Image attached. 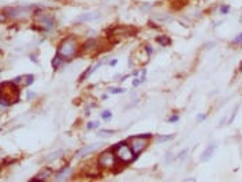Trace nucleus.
<instances>
[{
    "instance_id": "nucleus-5",
    "label": "nucleus",
    "mask_w": 242,
    "mask_h": 182,
    "mask_svg": "<svg viewBox=\"0 0 242 182\" xmlns=\"http://www.w3.org/2000/svg\"><path fill=\"white\" fill-rule=\"evenodd\" d=\"M0 96L4 98L10 105L19 101V89L14 82H6L0 84Z\"/></svg>"
},
{
    "instance_id": "nucleus-23",
    "label": "nucleus",
    "mask_w": 242,
    "mask_h": 182,
    "mask_svg": "<svg viewBox=\"0 0 242 182\" xmlns=\"http://www.w3.org/2000/svg\"><path fill=\"white\" fill-rule=\"evenodd\" d=\"M100 127V122L99 121H93V122H88V129H96Z\"/></svg>"
},
{
    "instance_id": "nucleus-8",
    "label": "nucleus",
    "mask_w": 242,
    "mask_h": 182,
    "mask_svg": "<svg viewBox=\"0 0 242 182\" xmlns=\"http://www.w3.org/2000/svg\"><path fill=\"white\" fill-rule=\"evenodd\" d=\"M136 33V29H132V27H116L112 31H110V38H112V40L115 41H122L125 40V38L130 37L132 34Z\"/></svg>"
},
{
    "instance_id": "nucleus-28",
    "label": "nucleus",
    "mask_w": 242,
    "mask_h": 182,
    "mask_svg": "<svg viewBox=\"0 0 242 182\" xmlns=\"http://www.w3.org/2000/svg\"><path fill=\"white\" fill-rule=\"evenodd\" d=\"M6 19H8V18H7V15H6V12H4V11H3V12L0 11V23L4 22Z\"/></svg>"
},
{
    "instance_id": "nucleus-3",
    "label": "nucleus",
    "mask_w": 242,
    "mask_h": 182,
    "mask_svg": "<svg viewBox=\"0 0 242 182\" xmlns=\"http://www.w3.org/2000/svg\"><path fill=\"white\" fill-rule=\"evenodd\" d=\"M112 151H114V154H115V156L118 158L119 163L129 164L137 159V155L134 154V151L132 149V147H130V144L127 142L118 143V144L114 147Z\"/></svg>"
},
{
    "instance_id": "nucleus-11",
    "label": "nucleus",
    "mask_w": 242,
    "mask_h": 182,
    "mask_svg": "<svg viewBox=\"0 0 242 182\" xmlns=\"http://www.w3.org/2000/svg\"><path fill=\"white\" fill-rule=\"evenodd\" d=\"M215 148H216V144H214V143H212V144H209L205 148V151L203 152V155H201V160H203V162H208V160L212 158V155H214Z\"/></svg>"
},
{
    "instance_id": "nucleus-27",
    "label": "nucleus",
    "mask_w": 242,
    "mask_h": 182,
    "mask_svg": "<svg viewBox=\"0 0 242 182\" xmlns=\"http://www.w3.org/2000/svg\"><path fill=\"white\" fill-rule=\"evenodd\" d=\"M233 44H242V33H240L234 40H233Z\"/></svg>"
},
{
    "instance_id": "nucleus-31",
    "label": "nucleus",
    "mask_w": 242,
    "mask_h": 182,
    "mask_svg": "<svg viewBox=\"0 0 242 182\" xmlns=\"http://www.w3.org/2000/svg\"><path fill=\"white\" fill-rule=\"evenodd\" d=\"M29 58H30L32 61H34V63H36V64H39V60H37V56H36V54H33V53H32L30 56H29Z\"/></svg>"
},
{
    "instance_id": "nucleus-10",
    "label": "nucleus",
    "mask_w": 242,
    "mask_h": 182,
    "mask_svg": "<svg viewBox=\"0 0 242 182\" xmlns=\"http://www.w3.org/2000/svg\"><path fill=\"white\" fill-rule=\"evenodd\" d=\"M103 145V143H93V144H89V145H86V147H84L82 149H80V151L77 152V156L78 158H82V156H86L88 154H92L93 151H95L96 148H100V147Z\"/></svg>"
},
{
    "instance_id": "nucleus-20",
    "label": "nucleus",
    "mask_w": 242,
    "mask_h": 182,
    "mask_svg": "<svg viewBox=\"0 0 242 182\" xmlns=\"http://www.w3.org/2000/svg\"><path fill=\"white\" fill-rule=\"evenodd\" d=\"M25 86H30V84H33L34 82V75H32V73H29V75L25 76Z\"/></svg>"
},
{
    "instance_id": "nucleus-33",
    "label": "nucleus",
    "mask_w": 242,
    "mask_h": 182,
    "mask_svg": "<svg viewBox=\"0 0 242 182\" xmlns=\"http://www.w3.org/2000/svg\"><path fill=\"white\" fill-rule=\"evenodd\" d=\"M100 133L101 135H114V133H115V131H104V129H103V131H100Z\"/></svg>"
},
{
    "instance_id": "nucleus-6",
    "label": "nucleus",
    "mask_w": 242,
    "mask_h": 182,
    "mask_svg": "<svg viewBox=\"0 0 242 182\" xmlns=\"http://www.w3.org/2000/svg\"><path fill=\"white\" fill-rule=\"evenodd\" d=\"M152 137V135H140V136H136V137H130V140L127 143L130 144L132 149L134 151V154L138 156L142 151L147 149L148 144H149V139Z\"/></svg>"
},
{
    "instance_id": "nucleus-14",
    "label": "nucleus",
    "mask_w": 242,
    "mask_h": 182,
    "mask_svg": "<svg viewBox=\"0 0 242 182\" xmlns=\"http://www.w3.org/2000/svg\"><path fill=\"white\" fill-rule=\"evenodd\" d=\"M65 63V60H63L62 57H60V56H55L54 58H52V68L55 69V71H56V69H59L60 67H62V64Z\"/></svg>"
},
{
    "instance_id": "nucleus-2",
    "label": "nucleus",
    "mask_w": 242,
    "mask_h": 182,
    "mask_svg": "<svg viewBox=\"0 0 242 182\" xmlns=\"http://www.w3.org/2000/svg\"><path fill=\"white\" fill-rule=\"evenodd\" d=\"M33 20H34L33 30L44 31V33H51L55 29V25H56V19L51 14H47L41 8H36L34 10Z\"/></svg>"
},
{
    "instance_id": "nucleus-35",
    "label": "nucleus",
    "mask_w": 242,
    "mask_h": 182,
    "mask_svg": "<svg viewBox=\"0 0 242 182\" xmlns=\"http://www.w3.org/2000/svg\"><path fill=\"white\" fill-rule=\"evenodd\" d=\"M140 83H141V79H134V80H133V86L134 87H137Z\"/></svg>"
},
{
    "instance_id": "nucleus-18",
    "label": "nucleus",
    "mask_w": 242,
    "mask_h": 182,
    "mask_svg": "<svg viewBox=\"0 0 242 182\" xmlns=\"http://www.w3.org/2000/svg\"><path fill=\"white\" fill-rule=\"evenodd\" d=\"M101 117H103L104 121H110L111 117H112V113H111V110H103L101 111Z\"/></svg>"
},
{
    "instance_id": "nucleus-32",
    "label": "nucleus",
    "mask_w": 242,
    "mask_h": 182,
    "mask_svg": "<svg viewBox=\"0 0 242 182\" xmlns=\"http://www.w3.org/2000/svg\"><path fill=\"white\" fill-rule=\"evenodd\" d=\"M34 96H36V93H33V91H28V99H33Z\"/></svg>"
},
{
    "instance_id": "nucleus-29",
    "label": "nucleus",
    "mask_w": 242,
    "mask_h": 182,
    "mask_svg": "<svg viewBox=\"0 0 242 182\" xmlns=\"http://www.w3.org/2000/svg\"><path fill=\"white\" fill-rule=\"evenodd\" d=\"M205 118H207V114H198V116H197V121L198 122H203Z\"/></svg>"
},
{
    "instance_id": "nucleus-9",
    "label": "nucleus",
    "mask_w": 242,
    "mask_h": 182,
    "mask_svg": "<svg viewBox=\"0 0 242 182\" xmlns=\"http://www.w3.org/2000/svg\"><path fill=\"white\" fill-rule=\"evenodd\" d=\"M101 14L99 11H89V12L81 14L77 18V23H89V22H95V20L100 19Z\"/></svg>"
},
{
    "instance_id": "nucleus-17",
    "label": "nucleus",
    "mask_w": 242,
    "mask_h": 182,
    "mask_svg": "<svg viewBox=\"0 0 242 182\" xmlns=\"http://www.w3.org/2000/svg\"><path fill=\"white\" fill-rule=\"evenodd\" d=\"M62 155H63V149H59V151H55V152H52L51 155H48V156H47L45 159H47V160H51V159H55V158L58 159V158L62 156Z\"/></svg>"
},
{
    "instance_id": "nucleus-26",
    "label": "nucleus",
    "mask_w": 242,
    "mask_h": 182,
    "mask_svg": "<svg viewBox=\"0 0 242 182\" xmlns=\"http://www.w3.org/2000/svg\"><path fill=\"white\" fill-rule=\"evenodd\" d=\"M238 109H240V106H237V107L234 109V111H233V114H231V117H230V120H229V122H227V124H231V122L234 121V117H235V114H237Z\"/></svg>"
},
{
    "instance_id": "nucleus-19",
    "label": "nucleus",
    "mask_w": 242,
    "mask_h": 182,
    "mask_svg": "<svg viewBox=\"0 0 242 182\" xmlns=\"http://www.w3.org/2000/svg\"><path fill=\"white\" fill-rule=\"evenodd\" d=\"M188 152H189V149H188V148H185V149H183V151H181L179 154L177 155V158H175V159H177V160H179V162H182V160L185 159V156H186V155H188Z\"/></svg>"
},
{
    "instance_id": "nucleus-30",
    "label": "nucleus",
    "mask_w": 242,
    "mask_h": 182,
    "mask_svg": "<svg viewBox=\"0 0 242 182\" xmlns=\"http://www.w3.org/2000/svg\"><path fill=\"white\" fill-rule=\"evenodd\" d=\"M123 89H111V94H121L123 93Z\"/></svg>"
},
{
    "instance_id": "nucleus-15",
    "label": "nucleus",
    "mask_w": 242,
    "mask_h": 182,
    "mask_svg": "<svg viewBox=\"0 0 242 182\" xmlns=\"http://www.w3.org/2000/svg\"><path fill=\"white\" fill-rule=\"evenodd\" d=\"M52 174V171L49 169H45L43 170L41 173H39L37 175H34V180H47V178H49V175Z\"/></svg>"
},
{
    "instance_id": "nucleus-22",
    "label": "nucleus",
    "mask_w": 242,
    "mask_h": 182,
    "mask_svg": "<svg viewBox=\"0 0 242 182\" xmlns=\"http://www.w3.org/2000/svg\"><path fill=\"white\" fill-rule=\"evenodd\" d=\"M90 73H92V67H89V68H88V69H86V71H85V72H84V73H82V75H81V78H80V82H82V80H85V78H86V76H89V75H90Z\"/></svg>"
},
{
    "instance_id": "nucleus-1",
    "label": "nucleus",
    "mask_w": 242,
    "mask_h": 182,
    "mask_svg": "<svg viewBox=\"0 0 242 182\" xmlns=\"http://www.w3.org/2000/svg\"><path fill=\"white\" fill-rule=\"evenodd\" d=\"M80 44L75 37H67L60 41L56 49V54L60 56L65 61H71L80 54Z\"/></svg>"
},
{
    "instance_id": "nucleus-36",
    "label": "nucleus",
    "mask_w": 242,
    "mask_h": 182,
    "mask_svg": "<svg viewBox=\"0 0 242 182\" xmlns=\"http://www.w3.org/2000/svg\"><path fill=\"white\" fill-rule=\"evenodd\" d=\"M138 73H140V72L136 69V71H133V73H132V75H133V76H138Z\"/></svg>"
},
{
    "instance_id": "nucleus-25",
    "label": "nucleus",
    "mask_w": 242,
    "mask_h": 182,
    "mask_svg": "<svg viewBox=\"0 0 242 182\" xmlns=\"http://www.w3.org/2000/svg\"><path fill=\"white\" fill-rule=\"evenodd\" d=\"M179 121V116H178V114H175V116H171L170 118L167 120V122H171V124H173V122H178Z\"/></svg>"
},
{
    "instance_id": "nucleus-24",
    "label": "nucleus",
    "mask_w": 242,
    "mask_h": 182,
    "mask_svg": "<svg viewBox=\"0 0 242 182\" xmlns=\"http://www.w3.org/2000/svg\"><path fill=\"white\" fill-rule=\"evenodd\" d=\"M142 48H144V51L147 52V53L149 54V56H151V54H153V48H152L151 45H148V44H147V45H144Z\"/></svg>"
},
{
    "instance_id": "nucleus-12",
    "label": "nucleus",
    "mask_w": 242,
    "mask_h": 182,
    "mask_svg": "<svg viewBox=\"0 0 242 182\" xmlns=\"http://www.w3.org/2000/svg\"><path fill=\"white\" fill-rule=\"evenodd\" d=\"M70 174H71V169H70L69 166H66L56 173V180H59V181L60 180H67V178L70 177Z\"/></svg>"
},
{
    "instance_id": "nucleus-13",
    "label": "nucleus",
    "mask_w": 242,
    "mask_h": 182,
    "mask_svg": "<svg viewBox=\"0 0 242 182\" xmlns=\"http://www.w3.org/2000/svg\"><path fill=\"white\" fill-rule=\"evenodd\" d=\"M155 41H156L159 45H162V46L171 45V40H170V37H167V36H157L156 38H155Z\"/></svg>"
},
{
    "instance_id": "nucleus-37",
    "label": "nucleus",
    "mask_w": 242,
    "mask_h": 182,
    "mask_svg": "<svg viewBox=\"0 0 242 182\" xmlns=\"http://www.w3.org/2000/svg\"><path fill=\"white\" fill-rule=\"evenodd\" d=\"M240 71H242V61H241V64H240Z\"/></svg>"
},
{
    "instance_id": "nucleus-4",
    "label": "nucleus",
    "mask_w": 242,
    "mask_h": 182,
    "mask_svg": "<svg viewBox=\"0 0 242 182\" xmlns=\"http://www.w3.org/2000/svg\"><path fill=\"white\" fill-rule=\"evenodd\" d=\"M97 166H99V170H103V171L115 170L116 166H118V158L115 156L114 151H111V149L103 151L100 155H99Z\"/></svg>"
},
{
    "instance_id": "nucleus-34",
    "label": "nucleus",
    "mask_w": 242,
    "mask_h": 182,
    "mask_svg": "<svg viewBox=\"0 0 242 182\" xmlns=\"http://www.w3.org/2000/svg\"><path fill=\"white\" fill-rule=\"evenodd\" d=\"M108 64H110L111 67H115L116 64H118V60H116V58H112V60H110V63H108Z\"/></svg>"
},
{
    "instance_id": "nucleus-16",
    "label": "nucleus",
    "mask_w": 242,
    "mask_h": 182,
    "mask_svg": "<svg viewBox=\"0 0 242 182\" xmlns=\"http://www.w3.org/2000/svg\"><path fill=\"white\" fill-rule=\"evenodd\" d=\"M174 139V135H163V136H157L156 142L157 143H164V142H170Z\"/></svg>"
},
{
    "instance_id": "nucleus-21",
    "label": "nucleus",
    "mask_w": 242,
    "mask_h": 182,
    "mask_svg": "<svg viewBox=\"0 0 242 182\" xmlns=\"http://www.w3.org/2000/svg\"><path fill=\"white\" fill-rule=\"evenodd\" d=\"M230 10H231V7L230 5H227V4H223V5H220V14H229L230 12Z\"/></svg>"
},
{
    "instance_id": "nucleus-7",
    "label": "nucleus",
    "mask_w": 242,
    "mask_h": 182,
    "mask_svg": "<svg viewBox=\"0 0 242 182\" xmlns=\"http://www.w3.org/2000/svg\"><path fill=\"white\" fill-rule=\"evenodd\" d=\"M101 49V41H99L97 38H88L85 42L81 45L80 53L81 54H95L97 52H100Z\"/></svg>"
}]
</instances>
